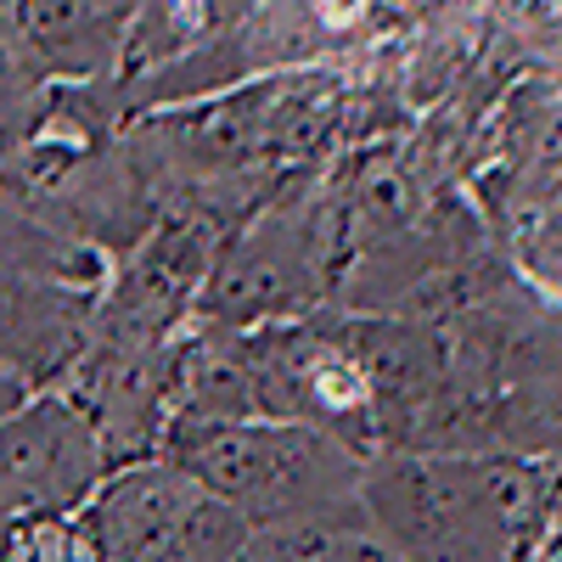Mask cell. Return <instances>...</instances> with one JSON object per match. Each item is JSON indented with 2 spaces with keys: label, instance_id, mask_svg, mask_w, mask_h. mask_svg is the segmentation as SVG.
Instances as JSON below:
<instances>
[{
  "label": "cell",
  "instance_id": "obj_1",
  "mask_svg": "<svg viewBox=\"0 0 562 562\" xmlns=\"http://www.w3.org/2000/svg\"><path fill=\"white\" fill-rule=\"evenodd\" d=\"M360 512L400 562H524L557 512L535 456H371Z\"/></svg>",
  "mask_w": 562,
  "mask_h": 562
},
{
  "label": "cell",
  "instance_id": "obj_2",
  "mask_svg": "<svg viewBox=\"0 0 562 562\" xmlns=\"http://www.w3.org/2000/svg\"><path fill=\"white\" fill-rule=\"evenodd\" d=\"M158 456L254 529H288V524L366 529L360 512L366 456L304 428V422L175 416Z\"/></svg>",
  "mask_w": 562,
  "mask_h": 562
},
{
  "label": "cell",
  "instance_id": "obj_3",
  "mask_svg": "<svg viewBox=\"0 0 562 562\" xmlns=\"http://www.w3.org/2000/svg\"><path fill=\"white\" fill-rule=\"evenodd\" d=\"M113 461L63 394L23 400L0 422V518L7 524H63L90 506Z\"/></svg>",
  "mask_w": 562,
  "mask_h": 562
},
{
  "label": "cell",
  "instance_id": "obj_4",
  "mask_svg": "<svg viewBox=\"0 0 562 562\" xmlns=\"http://www.w3.org/2000/svg\"><path fill=\"white\" fill-rule=\"evenodd\" d=\"M74 405L97 428L113 473L153 461L175 422V344H113L97 338L68 371Z\"/></svg>",
  "mask_w": 562,
  "mask_h": 562
},
{
  "label": "cell",
  "instance_id": "obj_5",
  "mask_svg": "<svg viewBox=\"0 0 562 562\" xmlns=\"http://www.w3.org/2000/svg\"><path fill=\"white\" fill-rule=\"evenodd\" d=\"M209 495L164 456L108 473V484L79 512V540L97 562H169L175 540Z\"/></svg>",
  "mask_w": 562,
  "mask_h": 562
},
{
  "label": "cell",
  "instance_id": "obj_6",
  "mask_svg": "<svg viewBox=\"0 0 562 562\" xmlns=\"http://www.w3.org/2000/svg\"><path fill=\"white\" fill-rule=\"evenodd\" d=\"M18 405H23V383L12 378V371H7V366H0V422H7V416H12Z\"/></svg>",
  "mask_w": 562,
  "mask_h": 562
}]
</instances>
